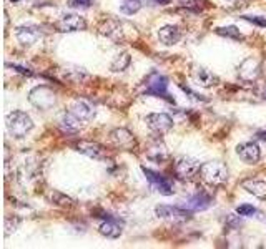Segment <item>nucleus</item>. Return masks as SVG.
I'll use <instances>...</instances> for the list:
<instances>
[{
    "label": "nucleus",
    "instance_id": "f257e3e1",
    "mask_svg": "<svg viewBox=\"0 0 266 249\" xmlns=\"http://www.w3.org/2000/svg\"><path fill=\"white\" fill-rule=\"evenodd\" d=\"M98 32L101 35L112 38L113 42L123 43L128 42L137 35V28H135L132 23L125 22V20H115V18H108L98 27Z\"/></svg>",
    "mask_w": 266,
    "mask_h": 249
},
{
    "label": "nucleus",
    "instance_id": "f03ea898",
    "mask_svg": "<svg viewBox=\"0 0 266 249\" xmlns=\"http://www.w3.org/2000/svg\"><path fill=\"white\" fill-rule=\"evenodd\" d=\"M200 176L210 186H221L228 179V168L221 161H208L200 166Z\"/></svg>",
    "mask_w": 266,
    "mask_h": 249
},
{
    "label": "nucleus",
    "instance_id": "7ed1b4c3",
    "mask_svg": "<svg viewBox=\"0 0 266 249\" xmlns=\"http://www.w3.org/2000/svg\"><path fill=\"white\" fill-rule=\"evenodd\" d=\"M33 128V121L25 111L15 110L7 115V130L13 138H23Z\"/></svg>",
    "mask_w": 266,
    "mask_h": 249
},
{
    "label": "nucleus",
    "instance_id": "20e7f679",
    "mask_svg": "<svg viewBox=\"0 0 266 249\" xmlns=\"http://www.w3.org/2000/svg\"><path fill=\"white\" fill-rule=\"evenodd\" d=\"M168 78L160 75V73L153 72L147 77V82H145V93L147 95H155L160 96V98H165L168 101H172L170 95H168Z\"/></svg>",
    "mask_w": 266,
    "mask_h": 249
},
{
    "label": "nucleus",
    "instance_id": "39448f33",
    "mask_svg": "<svg viewBox=\"0 0 266 249\" xmlns=\"http://www.w3.org/2000/svg\"><path fill=\"white\" fill-rule=\"evenodd\" d=\"M28 100L33 106L40 110H50L53 105H55V93L53 90H50L48 86H37L30 91L28 95Z\"/></svg>",
    "mask_w": 266,
    "mask_h": 249
},
{
    "label": "nucleus",
    "instance_id": "423d86ee",
    "mask_svg": "<svg viewBox=\"0 0 266 249\" xmlns=\"http://www.w3.org/2000/svg\"><path fill=\"white\" fill-rule=\"evenodd\" d=\"M155 213H157L158 218L168 219V221H172V223H185L191 218L190 209L186 211V209L168 206V204H160V206H157V209H155Z\"/></svg>",
    "mask_w": 266,
    "mask_h": 249
},
{
    "label": "nucleus",
    "instance_id": "0eeeda50",
    "mask_svg": "<svg viewBox=\"0 0 266 249\" xmlns=\"http://www.w3.org/2000/svg\"><path fill=\"white\" fill-rule=\"evenodd\" d=\"M200 161L190 156H183L175 163V174L180 179H191L200 173Z\"/></svg>",
    "mask_w": 266,
    "mask_h": 249
},
{
    "label": "nucleus",
    "instance_id": "6e6552de",
    "mask_svg": "<svg viewBox=\"0 0 266 249\" xmlns=\"http://www.w3.org/2000/svg\"><path fill=\"white\" fill-rule=\"evenodd\" d=\"M142 171H143L145 176H147L148 181L152 183V186H153L155 189H157L158 193L165 194V196H172L175 189H173L172 183L168 181V179H167L165 176H162V174H158V173L152 171V169L145 168V166H142Z\"/></svg>",
    "mask_w": 266,
    "mask_h": 249
},
{
    "label": "nucleus",
    "instance_id": "1a4fd4ad",
    "mask_svg": "<svg viewBox=\"0 0 266 249\" xmlns=\"http://www.w3.org/2000/svg\"><path fill=\"white\" fill-rule=\"evenodd\" d=\"M55 27L59 28V32H80L87 28V22L80 15H75V13H67L60 18L59 22L55 23Z\"/></svg>",
    "mask_w": 266,
    "mask_h": 249
},
{
    "label": "nucleus",
    "instance_id": "9d476101",
    "mask_svg": "<svg viewBox=\"0 0 266 249\" xmlns=\"http://www.w3.org/2000/svg\"><path fill=\"white\" fill-rule=\"evenodd\" d=\"M145 121H147L148 128L157 131V133H165V131L172 130V126H173L172 116L167 113H150L147 118H145Z\"/></svg>",
    "mask_w": 266,
    "mask_h": 249
},
{
    "label": "nucleus",
    "instance_id": "9b49d317",
    "mask_svg": "<svg viewBox=\"0 0 266 249\" xmlns=\"http://www.w3.org/2000/svg\"><path fill=\"white\" fill-rule=\"evenodd\" d=\"M15 37L22 45L30 47L40 40L42 32H40V28L35 25H23V27L15 28Z\"/></svg>",
    "mask_w": 266,
    "mask_h": 249
},
{
    "label": "nucleus",
    "instance_id": "f8f14e48",
    "mask_svg": "<svg viewBox=\"0 0 266 249\" xmlns=\"http://www.w3.org/2000/svg\"><path fill=\"white\" fill-rule=\"evenodd\" d=\"M236 153L241 160L245 161V163L248 165H255L258 163L260 158H261V151H260V146L253 143V141H248V143H241L238 145V148H236Z\"/></svg>",
    "mask_w": 266,
    "mask_h": 249
},
{
    "label": "nucleus",
    "instance_id": "ddd939ff",
    "mask_svg": "<svg viewBox=\"0 0 266 249\" xmlns=\"http://www.w3.org/2000/svg\"><path fill=\"white\" fill-rule=\"evenodd\" d=\"M110 140H112V143L117 146V148H122V150H127V151H132L135 148L133 135L125 128L113 130L112 133H110Z\"/></svg>",
    "mask_w": 266,
    "mask_h": 249
},
{
    "label": "nucleus",
    "instance_id": "4468645a",
    "mask_svg": "<svg viewBox=\"0 0 266 249\" xmlns=\"http://www.w3.org/2000/svg\"><path fill=\"white\" fill-rule=\"evenodd\" d=\"M238 75L241 80L245 82H253L260 77V62L256 58L250 57L246 60L241 62V65L238 68Z\"/></svg>",
    "mask_w": 266,
    "mask_h": 249
},
{
    "label": "nucleus",
    "instance_id": "2eb2a0df",
    "mask_svg": "<svg viewBox=\"0 0 266 249\" xmlns=\"http://www.w3.org/2000/svg\"><path fill=\"white\" fill-rule=\"evenodd\" d=\"M75 148L79 153L89 156V158H93V160H100L101 156L105 155V148L98 143H93V141H79V143L75 145Z\"/></svg>",
    "mask_w": 266,
    "mask_h": 249
},
{
    "label": "nucleus",
    "instance_id": "dca6fc26",
    "mask_svg": "<svg viewBox=\"0 0 266 249\" xmlns=\"http://www.w3.org/2000/svg\"><path fill=\"white\" fill-rule=\"evenodd\" d=\"M193 78H195V82L198 85L205 86V88H210V86L218 83V77L208 70V68H203V67H196L195 70H193Z\"/></svg>",
    "mask_w": 266,
    "mask_h": 249
},
{
    "label": "nucleus",
    "instance_id": "f3484780",
    "mask_svg": "<svg viewBox=\"0 0 266 249\" xmlns=\"http://www.w3.org/2000/svg\"><path fill=\"white\" fill-rule=\"evenodd\" d=\"M158 38H160V42L165 43V45H175V43L180 42L181 32H180V28L175 25H165L158 30Z\"/></svg>",
    "mask_w": 266,
    "mask_h": 249
},
{
    "label": "nucleus",
    "instance_id": "a211bd4d",
    "mask_svg": "<svg viewBox=\"0 0 266 249\" xmlns=\"http://www.w3.org/2000/svg\"><path fill=\"white\" fill-rule=\"evenodd\" d=\"M98 231L100 234H103L106 238L117 239L120 238V234H122V223H118L117 219H113V218H106V221L100 224Z\"/></svg>",
    "mask_w": 266,
    "mask_h": 249
},
{
    "label": "nucleus",
    "instance_id": "6ab92c4d",
    "mask_svg": "<svg viewBox=\"0 0 266 249\" xmlns=\"http://www.w3.org/2000/svg\"><path fill=\"white\" fill-rule=\"evenodd\" d=\"M70 111L80 121H91L95 116V110L91 108L89 103H85V101H75V103L70 106Z\"/></svg>",
    "mask_w": 266,
    "mask_h": 249
},
{
    "label": "nucleus",
    "instance_id": "aec40b11",
    "mask_svg": "<svg viewBox=\"0 0 266 249\" xmlns=\"http://www.w3.org/2000/svg\"><path fill=\"white\" fill-rule=\"evenodd\" d=\"M241 188L246 189L253 196L265 199L266 198V181H258V179H245L241 181Z\"/></svg>",
    "mask_w": 266,
    "mask_h": 249
},
{
    "label": "nucleus",
    "instance_id": "412c9836",
    "mask_svg": "<svg viewBox=\"0 0 266 249\" xmlns=\"http://www.w3.org/2000/svg\"><path fill=\"white\" fill-rule=\"evenodd\" d=\"M59 126L64 131H67V133H77V131L80 130V126H82V121L77 118L72 111H69V113H64L60 116Z\"/></svg>",
    "mask_w": 266,
    "mask_h": 249
},
{
    "label": "nucleus",
    "instance_id": "4be33fe9",
    "mask_svg": "<svg viewBox=\"0 0 266 249\" xmlns=\"http://www.w3.org/2000/svg\"><path fill=\"white\" fill-rule=\"evenodd\" d=\"M211 203V198L206 196L205 193H198L195 196H191L190 199L186 201V208L190 209V211H203V209H206L210 206Z\"/></svg>",
    "mask_w": 266,
    "mask_h": 249
},
{
    "label": "nucleus",
    "instance_id": "5701e85b",
    "mask_svg": "<svg viewBox=\"0 0 266 249\" xmlns=\"http://www.w3.org/2000/svg\"><path fill=\"white\" fill-rule=\"evenodd\" d=\"M60 73H62V77H64L65 80H69L72 83H84L85 80H89V75L85 73V70H82V68H79V67L62 68Z\"/></svg>",
    "mask_w": 266,
    "mask_h": 249
},
{
    "label": "nucleus",
    "instance_id": "b1692460",
    "mask_svg": "<svg viewBox=\"0 0 266 249\" xmlns=\"http://www.w3.org/2000/svg\"><path fill=\"white\" fill-rule=\"evenodd\" d=\"M130 62H132V58H130V55L127 52L120 53V55H117V58L112 62V72H123L127 70Z\"/></svg>",
    "mask_w": 266,
    "mask_h": 249
},
{
    "label": "nucleus",
    "instance_id": "393cba45",
    "mask_svg": "<svg viewBox=\"0 0 266 249\" xmlns=\"http://www.w3.org/2000/svg\"><path fill=\"white\" fill-rule=\"evenodd\" d=\"M140 8H142V0H123V3L120 5V10H122L125 15H133Z\"/></svg>",
    "mask_w": 266,
    "mask_h": 249
},
{
    "label": "nucleus",
    "instance_id": "a878e982",
    "mask_svg": "<svg viewBox=\"0 0 266 249\" xmlns=\"http://www.w3.org/2000/svg\"><path fill=\"white\" fill-rule=\"evenodd\" d=\"M148 158H152L155 161H165L168 158V153H167V150H165V146L163 145H155L152 146V148L148 150Z\"/></svg>",
    "mask_w": 266,
    "mask_h": 249
},
{
    "label": "nucleus",
    "instance_id": "bb28decb",
    "mask_svg": "<svg viewBox=\"0 0 266 249\" xmlns=\"http://www.w3.org/2000/svg\"><path fill=\"white\" fill-rule=\"evenodd\" d=\"M216 33L221 37H228V38H233V40H241L243 35L240 33V30L236 28L235 25H230V27H220L216 28Z\"/></svg>",
    "mask_w": 266,
    "mask_h": 249
},
{
    "label": "nucleus",
    "instance_id": "cd10ccee",
    "mask_svg": "<svg viewBox=\"0 0 266 249\" xmlns=\"http://www.w3.org/2000/svg\"><path fill=\"white\" fill-rule=\"evenodd\" d=\"M52 199H53V203H57L62 208H74L75 206L74 199L69 198V196H65V194H62V193H53L52 194Z\"/></svg>",
    "mask_w": 266,
    "mask_h": 249
},
{
    "label": "nucleus",
    "instance_id": "c85d7f7f",
    "mask_svg": "<svg viewBox=\"0 0 266 249\" xmlns=\"http://www.w3.org/2000/svg\"><path fill=\"white\" fill-rule=\"evenodd\" d=\"M236 213H238L240 216H253L256 213V209L251 206V204H241V206L236 208Z\"/></svg>",
    "mask_w": 266,
    "mask_h": 249
},
{
    "label": "nucleus",
    "instance_id": "c756f323",
    "mask_svg": "<svg viewBox=\"0 0 266 249\" xmlns=\"http://www.w3.org/2000/svg\"><path fill=\"white\" fill-rule=\"evenodd\" d=\"M241 18H243V20H246V22H251V23H255V25L266 27V18H265V17H256V15H243Z\"/></svg>",
    "mask_w": 266,
    "mask_h": 249
},
{
    "label": "nucleus",
    "instance_id": "7c9ffc66",
    "mask_svg": "<svg viewBox=\"0 0 266 249\" xmlns=\"http://www.w3.org/2000/svg\"><path fill=\"white\" fill-rule=\"evenodd\" d=\"M69 5L75 8H89L91 5V0H69Z\"/></svg>",
    "mask_w": 266,
    "mask_h": 249
},
{
    "label": "nucleus",
    "instance_id": "2f4dec72",
    "mask_svg": "<svg viewBox=\"0 0 266 249\" xmlns=\"http://www.w3.org/2000/svg\"><path fill=\"white\" fill-rule=\"evenodd\" d=\"M8 67H12L13 70H17L18 73H22V75H28V77L33 75L30 70H27V68H23V67H18V65H8Z\"/></svg>",
    "mask_w": 266,
    "mask_h": 249
},
{
    "label": "nucleus",
    "instance_id": "473e14b6",
    "mask_svg": "<svg viewBox=\"0 0 266 249\" xmlns=\"http://www.w3.org/2000/svg\"><path fill=\"white\" fill-rule=\"evenodd\" d=\"M180 2V5L183 7H193L196 3V0H178Z\"/></svg>",
    "mask_w": 266,
    "mask_h": 249
},
{
    "label": "nucleus",
    "instance_id": "72a5a7b5",
    "mask_svg": "<svg viewBox=\"0 0 266 249\" xmlns=\"http://www.w3.org/2000/svg\"><path fill=\"white\" fill-rule=\"evenodd\" d=\"M258 138H260V140H265V141H266V131H260V133H258Z\"/></svg>",
    "mask_w": 266,
    "mask_h": 249
},
{
    "label": "nucleus",
    "instance_id": "f704fd0d",
    "mask_svg": "<svg viewBox=\"0 0 266 249\" xmlns=\"http://www.w3.org/2000/svg\"><path fill=\"white\" fill-rule=\"evenodd\" d=\"M226 2H230V3H238V2H241V0H226Z\"/></svg>",
    "mask_w": 266,
    "mask_h": 249
},
{
    "label": "nucleus",
    "instance_id": "c9c22d12",
    "mask_svg": "<svg viewBox=\"0 0 266 249\" xmlns=\"http://www.w3.org/2000/svg\"><path fill=\"white\" fill-rule=\"evenodd\" d=\"M263 98L266 100V88H265V91H263Z\"/></svg>",
    "mask_w": 266,
    "mask_h": 249
},
{
    "label": "nucleus",
    "instance_id": "e433bc0d",
    "mask_svg": "<svg viewBox=\"0 0 266 249\" xmlns=\"http://www.w3.org/2000/svg\"><path fill=\"white\" fill-rule=\"evenodd\" d=\"M13 2H17V0H13Z\"/></svg>",
    "mask_w": 266,
    "mask_h": 249
}]
</instances>
